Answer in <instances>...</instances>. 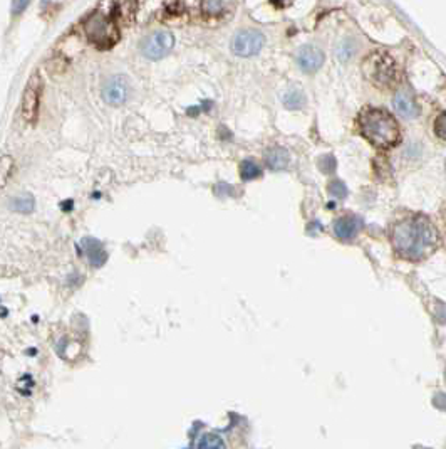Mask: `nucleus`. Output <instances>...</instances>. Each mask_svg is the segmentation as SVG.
I'll return each instance as SVG.
<instances>
[{"label":"nucleus","instance_id":"nucleus-5","mask_svg":"<svg viewBox=\"0 0 446 449\" xmlns=\"http://www.w3.org/2000/svg\"><path fill=\"white\" fill-rule=\"evenodd\" d=\"M175 46V38L170 31H158L146 38L141 44V53L151 61H158L166 56Z\"/></svg>","mask_w":446,"mask_h":449},{"label":"nucleus","instance_id":"nucleus-20","mask_svg":"<svg viewBox=\"0 0 446 449\" xmlns=\"http://www.w3.org/2000/svg\"><path fill=\"white\" fill-rule=\"evenodd\" d=\"M327 190L331 192L332 195H336V197H345V194H348V188H345L341 180H332V182H329Z\"/></svg>","mask_w":446,"mask_h":449},{"label":"nucleus","instance_id":"nucleus-21","mask_svg":"<svg viewBox=\"0 0 446 449\" xmlns=\"http://www.w3.org/2000/svg\"><path fill=\"white\" fill-rule=\"evenodd\" d=\"M29 3H31V0H12V3H10L12 15H21L22 12L29 7Z\"/></svg>","mask_w":446,"mask_h":449},{"label":"nucleus","instance_id":"nucleus-8","mask_svg":"<svg viewBox=\"0 0 446 449\" xmlns=\"http://www.w3.org/2000/svg\"><path fill=\"white\" fill-rule=\"evenodd\" d=\"M39 98H41V79L37 76H32L22 98V115L27 122L34 123L37 118Z\"/></svg>","mask_w":446,"mask_h":449},{"label":"nucleus","instance_id":"nucleus-2","mask_svg":"<svg viewBox=\"0 0 446 449\" xmlns=\"http://www.w3.org/2000/svg\"><path fill=\"white\" fill-rule=\"evenodd\" d=\"M361 133L379 150L395 148L401 142V130L395 116L381 108H364L357 116Z\"/></svg>","mask_w":446,"mask_h":449},{"label":"nucleus","instance_id":"nucleus-9","mask_svg":"<svg viewBox=\"0 0 446 449\" xmlns=\"http://www.w3.org/2000/svg\"><path fill=\"white\" fill-rule=\"evenodd\" d=\"M297 63L304 73H316L324 64V54L314 46H302L297 51Z\"/></svg>","mask_w":446,"mask_h":449},{"label":"nucleus","instance_id":"nucleus-19","mask_svg":"<svg viewBox=\"0 0 446 449\" xmlns=\"http://www.w3.org/2000/svg\"><path fill=\"white\" fill-rule=\"evenodd\" d=\"M196 446L198 448H225V443L218 438V436L207 434V436H203L198 443H196Z\"/></svg>","mask_w":446,"mask_h":449},{"label":"nucleus","instance_id":"nucleus-22","mask_svg":"<svg viewBox=\"0 0 446 449\" xmlns=\"http://www.w3.org/2000/svg\"><path fill=\"white\" fill-rule=\"evenodd\" d=\"M436 133L441 140H445V115L441 113L436 120Z\"/></svg>","mask_w":446,"mask_h":449},{"label":"nucleus","instance_id":"nucleus-14","mask_svg":"<svg viewBox=\"0 0 446 449\" xmlns=\"http://www.w3.org/2000/svg\"><path fill=\"white\" fill-rule=\"evenodd\" d=\"M9 206L12 211L19 212V214H31L35 207V199L29 192H24L21 195H15L9 202Z\"/></svg>","mask_w":446,"mask_h":449},{"label":"nucleus","instance_id":"nucleus-17","mask_svg":"<svg viewBox=\"0 0 446 449\" xmlns=\"http://www.w3.org/2000/svg\"><path fill=\"white\" fill-rule=\"evenodd\" d=\"M240 175H242L243 180H252L260 177L262 170H260V167L257 163L248 160V162H242V165H240Z\"/></svg>","mask_w":446,"mask_h":449},{"label":"nucleus","instance_id":"nucleus-3","mask_svg":"<svg viewBox=\"0 0 446 449\" xmlns=\"http://www.w3.org/2000/svg\"><path fill=\"white\" fill-rule=\"evenodd\" d=\"M364 76L376 88H389L396 83L397 66L395 59L386 53H372L363 63Z\"/></svg>","mask_w":446,"mask_h":449},{"label":"nucleus","instance_id":"nucleus-1","mask_svg":"<svg viewBox=\"0 0 446 449\" xmlns=\"http://www.w3.org/2000/svg\"><path fill=\"white\" fill-rule=\"evenodd\" d=\"M393 250L406 261H423L438 250L440 234L431 219L421 214H411L396 220L391 232Z\"/></svg>","mask_w":446,"mask_h":449},{"label":"nucleus","instance_id":"nucleus-4","mask_svg":"<svg viewBox=\"0 0 446 449\" xmlns=\"http://www.w3.org/2000/svg\"><path fill=\"white\" fill-rule=\"evenodd\" d=\"M84 32H86L87 39L99 49H108V47L114 46L119 39V32L111 19H108L104 14H99V12H94L86 19Z\"/></svg>","mask_w":446,"mask_h":449},{"label":"nucleus","instance_id":"nucleus-16","mask_svg":"<svg viewBox=\"0 0 446 449\" xmlns=\"http://www.w3.org/2000/svg\"><path fill=\"white\" fill-rule=\"evenodd\" d=\"M12 168H14V160H12V157H9V155L0 157V190L6 187L7 180H9L12 174Z\"/></svg>","mask_w":446,"mask_h":449},{"label":"nucleus","instance_id":"nucleus-18","mask_svg":"<svg viewBox=\"0 0 446 449\" xmlns=\"http://www.w3.org/2000/svg\"><path fill=\"white\" fill-rule=\"evenodd\" d=\"M228 0H203V10L210 15L220 14L227 6Z\"/></svg>","mask_w":446,"mask_h":449},{"label":"nucleus","instance_id":"nucleus-12","mask_svg":"<svg viewBox=\"0 0 446 449\" xmlns=\"http://www.w3.org/2000/svg\"><path fill=\"white\" fill-rule=\"evenodd\" d=\"M393 106H395L397 113L404 116V118H416V116L420 115V106L416 105L413 96L408 93H403V91L395 96V99H393Z\"/></svg>","mask_w":446,"mask_h":449},{"label":"nucleus","instance_id":"nucleus-23","mask_svg":"<svg viewBox=\"0 0 446 449\" xmlns=\"http://www.w3.org/2000/svg\"><path fill=\"white\" fill-rule=\"evenodd\" d=\"M47 2H49V0H44V3H47Z\"/></svg>","mask_w":446,"mask_h":449},{"label":"nucleus","instance_id":"nucleus-10","mask_svg":"<svg viewBox=\"0 0 446 449\" xmlns=\"http://www.w3.org/2000/svg\"><path fill=\"white\" fill-rule=\"evenodd\" d=\"M363 229V220L356 215H344V218L336 219L334 232L339 239H352L354 236Z\"/></svg>","mask_w":446,"mask_h":449},{"label":"nucleus","instance_id":"nucleus-11","mask_svg":"<svg viewBox=\"0 0 446 449\" xmlns=\"http://www.w3.org/2000/svg\"><path fill=\"white\" fill-rule=\"evenodd\" d=\"M81 246H83L84 254H86L87 261L91 263V266L99 268V266H103L104 263H106L108 254H106V251H104L103 244L99 243L98 239L84 238L81 240Z\"/></svg>","mask_w":446,"mask_h":449},{"label":"nucleus","instance_id":"nucleus-13","mask_svg":"<svg viewBox=\"0 0 446 449\" xmlns=\"http://www.w3.org/2000/svg\"><path fill=\"white\" fill-rule=\"evenodd\" d=\"M265 165L272 170H282L289 165V152L285 148L275 147L265 154Z\"/></svg>","mask_w":446,"mask_h":449},{"label":"nucleus","instance_id":"nucleus-15","mask_svg":"<svg viewBox=\"0 0 446 449\" xmlns=\"http://www.w3.org/2000/svg\"><path fill=\"white\" fill-rule=\"evenodd\" d=\"M284 105L287 106L289 110H300V108L305 105V96L302 91H289V93L284 96Z\"/></svg>","mask_w":446,"mask_h":449},{"label":"nucleus","instance_id":"nucleus-7","mask_svg":"<svg viewBox=\"0 0 446 449\" xmlns=\"http://www.w3.org/2000/svg\"><path fill=\"white\" fill-rule=\"evenodd\" d=\"M130 96V84L124 76H112L111 79H108V83L103 88V98L108 105L119 106Z\"/></svg>","mask_w":446,"mask_h":449},{"label":"nucleus","instance_id":"nucleus-6","mask_svg":"<svg viewBox=\"0 0 446 449\" xmlns=\"http://www.w3.org/2000/svg\"><path fill=\"white\" fill-rule=\"evenodd\" d=\"M265 38L260 31L247 29L240 31L239 34L234 38V42H232V49L237 56H242V58H248V56H255L260 53V49L264 47Z\"/></svg>","mask_w":446,"mask_h":449}]
</instances>
